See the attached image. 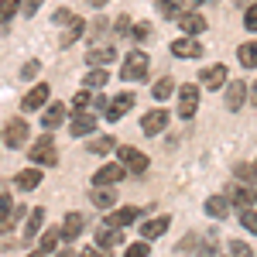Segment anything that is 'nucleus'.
<instances>
[{"label": "nucleus", "instance_id": "473e14b6", "mask_svg": "<svg viewBox=\"0 0 257 257\" xmlns=\"http://www.w3.org/2000/svg\"><path fill=\"white\" fill-rule=\"evenodd\" d=\"M21 11V0H0V24L14 21V14Z\"/></svg>", "mask_w": 257, "mask_h": 257}, {"label": "nucleus", "instance_id": "7ed1b4c3", "mask_svg": "<svg viewBox=\"0 0 257 257\" xmlns=\"http://www.w3.org/2000/svg\"><path fill=\"white\" fill-rule=\"evenodd\" d=\"M28 158L35 161V165H45V168H52L55 161H59V155H55V141H52V134L45 131L35 144H31V155Z\"/></svg>", "mask_w": 257, "mask_h": 257}, {"label": "nucleus", "instance_id": "20e7f679", "mask_svg": "<svg viewBox=\"0 0 257 257\" xmlns=\"http://www.w3.org/2000/svg\"><path fill=\"white\" fill-rule=\"evenodd\" d=\"M134 93H117V96H110L106 99V106H103V117L106 120H120L123 113H131L134 110Z\"/></svg>", "mask_w": 257, "mask_h": 257}, {"label": "nucleus", "instance_id": "ea45409f", "mask_svg": "<svg viewBox=\"0 0 257 257\" xmlns=\"http://www.w3.org/2000/svg\"><path fill=\"white\" fill-rule=\"evenodd\" d=\"M237 178L243 182V185H250V182H257V175H254V168H250V165H237Z\"/></svg>", "mask_w": 257, "mask_h": 257}, {"label": "nucleus", "instance_id": "603ef678", "mask_svg": "<svg viewBox=\"0 0 257 257\" xmlns=\"http://www.w3.org/2000/svg\"><path fill=\"white\" fill-rule=\"evenodd\" d=\"M254 175H257V161H254Z\"/></svg>", "mask_w": 257, "mask_h": 257}, {"label": "nucleus", "instance_id": "ddd939ff", "mask_svg": "<svg viewBox=\"0 0 257 257\" xmlns=\"http://www.w3.org/2000/svg\"><path fill=\"white\" fill-rule=\"evenodd\" d=\"M93 127H96V117H93V113H86V110H76V113H72V123H69L72 138H86V134H93Z\"/></svg>", "mask_w": 257, "mask_h": 257}, {"label": "nucleus", "instance_id": "0eeeda50", "mask_svg": "<svg viewBox=\"0 0 257 257\" xmlns=\"http://www.w3.org/2000/svg\"><path fill=\"white\" fill-rule=\"evenodd\" d=\"M28 134H31V127H28L24 120H11V123H7V131H4V144L18 151V148L28 144Z\"/></svg>", "mask_w": 257, "mask_h": 257}, {"label": "nucleus", "instance_id": "a211bd4d", "mask_svg": "<svg viewBox=\"0 0 257 257\" xmlns=\"http://www.w3.org/2000/svg\"><path fill=\"white\" fill-rule=\"evenodd\" d=\"M89 199H93V206H96V209H113L117 192H113V185H93Z\"/></svg>", "mask_w": 257, "mask_h": 257}, {"label": "nucleus", "instance_id": "4c0bfd02", "mask_svg": "<svg viewBox=\"0 0 257 257\" xmlns=\"http://www.w3.org/2000/svg\"><path fill=\"white\" fill-rule=\"evenodd\" d=\"M230 257H254V250L243 240H230Z\"/></svg>", "mask_w": 257, "mask_h": 257}, {"label": "nucleus", "instance_id": "412c9836", "mask_svg": "<svg viewBox=\"0 0 257 257\" xmlns=\"http://www.w3.org/2000/svg\"><path fill=\"white\" fill-rule=\"evenodd\" d=\"M82 226H86V219H82L79 213H69V216L62 219V240H69V243H72V240L82 233Z\"/></svg>", "mask_w": 257, "mask_h": 257}, {"label": "nucleus", "instance_id": "f704fd0d", "mask_svg": "<svg viewBox=\"0 0 257 257\" xmlns=\"http://www.w3.org/2000/svg\"><path fill=\"white\" fill-rule=\"evenodd\" d=\"M240 223H243V230H247V233H254V237H257V209L247 206V209L240 213Z\"/></svg>", "mask_w": 257, "mask_h": 257}, {"label": "nucleus", "instance_id": "5fc2aeb1", "mask_svg": "<svg viewBox=\"0 0 257 257\" xmlns=\"http://www.w3.org/2000/svg\"><path fill=\"white\" fill-rule=\"evenodd\" d=\"M0 141H4V134H0Z\"/></svg>", "mask_w": 257, "mask_h": 257}, {"label": "nucleus", "instance_id": "bb28decb", "mask_svg": "<svg viewBox=\"0 0 257 257\" xmlns=\"http://www.w3.org/2000/svg\"><path fill=\"white\" fill-rule=\"evenodd\" d=\"M113 243H120V226H110V223H103V230L96 233V247L103 250V247H113Z\"/></svg>", "mask_w": 257, "mask_h": 257}, {"label": "nucleus", "instance_id": "a19ab883", "mask_svg": "<svg viewBox=\"0 0 257 257\" xmlns=\"http://www.w3.org/2000/svg\"><path fill=\"white\" fill-rule=\"evenodd\" d=\"M38 72H41V65H38V62H35V59H31V62H28V65H24V69H21V79H35Z\"/></svg>", "mask_w": 257, "mask_h": 257}, {"label": "nucleus", "instance_id": "9b49d317", "mask_svg": "<svg viewBox=\"0 0 257 257\" xmlns=\"http://www.w3.org/2000/svg\"><path fill=\"white\" fill-rule=\"evenodd\" d=\"M65 123V106L62 103H48V106H41V127L45 131H55Z\"/></svg>", "mask_w": 257, "mask_h": 257}, {"label": "nucleus", "instance_id": "5701e85b", "mask_svg": "<svg viewBox=\"0 0 257 257\" xmlns=\"http://www.w3.org/2000/svg\"><path fill=\"white\" fill-rule=\"evenodd\" d=\"M14 182H18L21 192H35V189H38V182H41V172H38V168H24V172H18Z\"/></svg>", "mask_w": 257, "mask_h": 257}, {"label": "nucleus", "instance_id": "7c9ffc66", "mask_svg": "<svg viewBox=\"0 0 257 257\" xmlns=\"http://www.w3.org/2000/svg\"><path fill=\"white\" fill-rule=\"evenodd\" d=\"M38 240H41V247H38V250L52 254V250L59 247V240H62V230H45V233H38Z\"/></svg>", "mask_w": 257, "mask_h": 257}, {"label": "nucleus", "instance_id": "79ce46f5", "mask_svg": "<svg viewBox=\"0 0 257 257\" xmlns=\"http://www.w3.org/2000/svg\"><path fill=\"white\" fill-rule=\"evenodd\" d=\"M148 35H151V28H148V24H138V28H134V38H138V41H144Z\"/></svg>", "mask_w": 257, "mask_h": 257}, {"label": "nucleus", "instance_id": "a878e982", "mask_svg": "<svg viewBox=\"0 0 257 257\" xmlns=\"http://www.w3.org/2000/svg\"><path fill=\"white\" fill-rule=\"evenodd\" d=\"M237 59L243 69H257V41H243L237 48Z\"/></svg>", "mask_w": 257, "mask_h": 257}, {"label": "nucleus", "instance_id": "72a5a7b5", "mask_svg": "<svg viewBox=\"0 0 257 257\" xmlns=\"http://www.w3.org/2000/svg\"><path fill=\"white\" fill-rule=\"evenodd\" d=\"M79 35H82V21H79V18H72V21H69V31L62 35V45L69 48V45H72V41L79 38Z\"/></svg>", "mask_w": 257, "mask_h": 257}, {"label": "nucleus", "instance_id": "dca6fc26", "mask_svg": "<svg viewBox=\"0 0 257 257\" xmlns=\"http://www.w3.org/2000/svg\"><path fill=\"white\" fill-rule=\"evenodd\" d=\"M199 82H202L206 89L226 86V65H209V69H202V72H199Z\"/></svg>", "mask_w": 257, "mask_h": 257}, {"label": "nucleus", "instance_id": "b1692460", "mask_svg": "<svg viewBox=\"0 0 257 257\" xmlns=\"http://www.w3.org/2000/svg\"><path fill=\"white\" fill-rule=\"evenodd\" d=\"M138 216H141L138 206H127V209H117V213H110V216H106V223H110V226H131V223H134Z\"/></svg>", "mask_w": 257, "mask_h": 257}, {"label": "nucleus", "instance_id": "f3484780", "mask_svg": "<svg viewBox=\"0 0 257 257\" xmlns=\"http://www.w3.org/2000/svg\"><path fill=\"white\" fill-rule=\"evenodd\" d=\"M168 226H172V219H168V216H155V219H148V223L141 226V237L151 243V240L165 237V230H168Z\"/></svg>", "mask_w": 257, "mask_h": 257}, {"label": "nucleus", "instance_id": "49530a36", "mask_svg": "<svg viewBox=\"0 0 257 257\" xmlns=\"http://www.w3.org/2000/svg\"><path fill=\"white\" fill-rule=\"evenodd\" d=\"M79 257H103V250H99V247H89V250H82Z\"/></svg>", "mask_w": 257, "mask_h": 257}, {"label": "nucleus", "instance_id": "de8ad7c7", "mask_svg": "<svg viewBox=\"0 0 257 257\" xmlns=\"http://www.w3.org/2000/svg\"><path fill=\"white\" fill-rule=\"evenodd\" d=\"M55 257H76V254H72V250L65 247V250H59V254H55Z\"/></svg>", "mask_w": 257, "mask_h": 257}, {"label": "nucleus", "instance_id": "864d4df0", "mask_svg": "<svg viewBox=\"0 0 257 257\" xmlns=\"http://www.w3.org/2000/svg\"><path fill=\"white\" fill-rule=\"evenodd\" d=\"M192 4H202V0H192Z\"/></svg>", "mask_w": 257, "mask_h": 257}, {"label": "nucleus", "instance_id": "c756f323", "mask_svg": "<svg viewBox=\"0 0 257 257\" xmlns=\"http://www.w3.org/2000/svg\"><path fill=\"white\" fill-rule=\"evenodd\" d=\"M113 148H117V141H113V138H93L89 144H86L89 155H106V151H113Z\"/></svg>", "mask_w": 257, "mask_h": 257}, {"label": "nucleus", "instance_id": "2eb2a0df", "mask_svg": "<svg viewBox=\"0 0 257 257\" xmlns=\"http://www.w3.org/2000/svg\"><path fill=\"white\" fill-rule=\"evenodd\" d=\"M123 175H127V168L117 161V165H103L96 175H93V182L96 185H117V182H123Z\"/></svg>", "mask_w": 257, "mask_h": 257}, {"label": "nucleus", "instance_id": "37998d69", "mask_svg": "<svg viewBox=\"0 0 257 257\" xmlns=\"http://www.w3.org/2000/svg\"><path fill=\"white\" fill-rule=\"evenodd\" d=\"M38 7H41V0H24V14H28V18H31Z\"/></svg>", "mask_w": 257, "mask_h": 257}, {"label": "nucleus", "instance_id": "2f4dec72", "mask_svg": "<svg viewBox=\"0 0 257 257\" xmlns=\"http://www.w3.org/2000/svg\"><path fill=\"white\" fill-rule=\"evenodd\" d=\"M172 93H175V82L168 79V76H165V79H158L155 86H151V96H155V99H168Z\"/></svg>", "mask_w": 257, "mask_h": 257}, {"label": "nucleus", "instance_id": "9d476101", "mask_svg": "<svg viewBox=\"0 0 257 257\" xmlns=\"http://www.w3.org/2000/svg\"><path fill=\"white\" fill-rule=\"evenodd\" d=\"M172 55H175V59H199V55H202V45H199L192 35H185V38L172 41Z\"/></svg>", "mask_w": 257, "mask_h": 257}, {"label": "nucleus", "instance_id": "09e8293b", "mask_svg": "<svg viewBox=\"0 0 257 257\" xmlns=\"http://www.w3.org/2000/svg\"><path fill=\"white\" fill-rule=\"evenodd\" d=\"M28 257H48V254H45V250H31Z\"/></svg>", "mask_w": 257, "mask_h": 257}, {"label": "nucleus", "instance_id": "3c124183", "mask_svg": "<svg viewBox=\"0 0 257 257\" xmlns=\"http://www.w3.org/2000/svg\"><path fill=\"white\" fill-rule=\"evenodd\" d=\"M250 103H257V82H254V99H250Z\"/></svg>", "mask_w": 257, "mask_h": 257}, {"label": "nucleus", "instance_id": "f03ea898", "mask_svg": "<svg viewBox=\"0 0 257 257\" xmlns=\"http://www.w3.org/2000/svg\"><path fill=\"white\" fill-rule=\"evenodd\" d=\"M117 158H120V165H123L127 172H134V175H144V172L151 168V158H148L144 151H138V148H131V144L117 148Z\"/></svg>", "mask_w": 257, "mask_h": 257}, {"label": "nucleus", "instance_id": "1a4fd4ad", "mask_svg": "<svg viewBox=\"0 0 257 257\" xmlns=\"http://www.w3.org/2000/svg\"><path fill=\"white\" fill-rule=\"evenodd\" d=\"M18 219H21V209H14V199L7 192H0V233H7Z\"/></svg>", "mask_w": 257, "mask_h": 257}, {"label": "nucleus", "instance_id": "6ab92c4d", "mask_svg": "<svg viewBox=\"0 0 257 257\" xmlns=\"http://www.w3.org/2000/svg\"><path fill=\"white\" fill-rule=\"evenodd\" d=\"M230 209H233V206H230V199H226V196H209V199H206V216L226 219V216H230Z\"/></svg>", "mask_w": 257, "mask_h": 257}, {"label": "nucleus", "instance_id": "4468645a", "mask_svg": "<svg viewBox=\"0 0 257 257\" xmlns=\"http://www.w3.org/2000/svg\"><path fill=\"white\" fill-rule=\"evenodd\" d=\"M41 226H45V206H35L31 213H28V223H24V243H31V240L41 233Z\"/></svg>", "mask_w": 257, "mask_h": 257}, {"label": "nucleus", "instance_id": "e433bc0d", "mask_svg": "<svg viewBox=\"0 0 257 257\" xmlns=\"http://www.w3.org/2000/svg\"><path fill=\"white\" fill-rule=\"evenodd\" d=\"M151 254V247H148V240H141V243H131L127 250H123V257H148Z\"/></svg>", "mask_w": 257, "mask_h": 257}, {"label": "nucleus", "instance_id": "a18cd8bd", "mask_svg": "<svg viewBox=\"0 0 257 257\" xmlns=\"http://www.w3.org/2000/svg\"><path fill=\"white\" fill-rule=\"evenodd\" d=\"M117 31H120V35H127V31H131V18H123V21H117Z\"/></svg>", "mask_w": 257, "mask_h": 257}, {"label": "nucleus", "instance_id": "c03bdc74", "mask_svg": "<svg viewBox=\"0 0 257 257\" xmlns=\"http://www.w3.org/2000/svg\"><path fill=\"white\" fill-rule=\"evenodd\" d=\"M55 24H69V21H72V14H69V11H55Z\"/></svg>", "mask_w": 257, "mask_h": 257}, {"label": "nucleus", "instance_id": "aec40b11", "mask_svg": "<svg viewBox=\"0 0 257 257\" xmlns=\"http://www.w3.org/2000/svg\"><path fill=\"white\" fill-rule=\"evenodd\" d=\"M113 59H117V48L113 45H99V48H89L86 52V62L89 65H110Z\"/></svg>", "mask_w": 257, "mask_h": 257}, {"label": "nucleus", "instance_id": "f257e3e1", "mask_svg": "<svg viewBox=\"0 0 257 257\" xmlns=\"http://www.w3.org/2000/svg\"><path fill=\"white\" fill-rule=\"evenodd\" d=\"M148 69H151V59H148V52L134 48V52H127L120 76H123V82H127V79H131V82H141V79H148Z\"/></svg>", "mask_w": 257, "mask_h": 257}, {"label": "nucleus", "instance_id": "393cba45", "mask_svg": "<svg viewBox=\"0 0 257 257\" xmlns=\"http://www.w3.org/2000/svg\"><path fill=\"white\" fill-rule=\"evenodd\" d=\"M226 199H230V206H237V209H247V206L254 202V192H250V189L240 182V185H233V192H230Z\"/></svg>", "mask_w": 257, "mask_h": 257}, {"label": "nucleus", "instance_id": "6e6552de", "mask_svg": "<svg viewBox=\"0 0 257 257\" xmlns=\"http://www.w3.org/2000/svg\"><path fill=\"white\" fill-rule=\"evenodd\" d=\"M48 96H52V89H48V82H38L35 89H28L24 93V99H21V106L31 113V110H41L45 103H48Z\"/></svg>", "mask_w": 257, "mask_h": 257}, {"label": "nucleus", "instance_id": "f8f14e48", "mask_svg": "<svg viewBox=\"0 0 257 257\" xmlns=\"http://www.w3.org/2000/svg\"><path fill=\"white\" fill-rule=\"evenodd\" d=\"M178 24H182V31L192 35V38L206 31V18H202L199 11H182V14H178Z\"/></svg>", "mask_w": 257, "mask_h": 257}, {"label": "nucleus", "instance_id": "c9c22d12", "mask_svg": "<svg viewBox=\"0 0 257 257\" xmlns=\"http://www.w3.org/2000/svg\"><path fill=\"white\" fill-rule=\"evenodd\" d=\"M89 106H93V93H89V89L76 93V99H72V110H89Z\"/></svg>", "mask_w": 257, "mask_h": 257}, {"label": "nucleus", "instance_id": "58836bf2", "mask_svg": "<svg viewBox=\"0 0 257 257\" xmlns=\"http://www.w3.org/2000/svg\"><path fill=\"white\" fill-rule=\"evenodd\" d=\"M243 28H247V31H257V4H250V7L243 11Z\"/></svg>", "mask_w": 257, "mask_h": 257}, {"label": "nucleus", "instance_id": "39448f33", "mask_svg": "<svg viewBox=\"0 0 257 257\" xmlns=\"http://www.w3.org/2000/svg\"><path fill=\"white\" fill-rule=\"evenodd\" d=\"M196 110H199V86H189V82H185V86L178 89V117L192 120Z\"/></svg>", "mask_w": 257, "mask_h": 257}, {"label": "nucleus", "instance_id": "4be33fe9", "mask_svg": "<svg viewBox=\"0 0 257 257\" xmlns=\"http://www.w3.org/2000/svg\"><path fill=\"white\" fill-rule=\"evenodd\" d=\"M243 103H247V86L240 79L230 82V86H226V110H240Z\"/></svg>", "mask_w": 257, "mask_h": 257}, {"label": "nucleus", "instance_id": "cd10ccee", "mask_svg": "<svg viewBox=\"0 0 257 257\" xmlns=\"http://www.w3.org/2000/svg\"><path fill=\"white\" fill-rule=\"evenodd\" d=\"M106 79H110V72H103V65H93V72H86V89H103V86H106Z\"/></svg>", "mask_w": 257, "mask_h": 257}, {"label": "nucleus", "instance_id": "c85d7f7f", "mask_svg": "<svg viewBox=\"0 0 257 257\" xmlns=\"http://www.w3.org/2000/svg\"><path fill=\"white\" fill-rule=\"evenodd\" d=\"M158 14L165 21H178V14H182V0H158Z\"/></svg>", "mask_w": 257, "mask_h": 257}, {"label": "nucleus", "instance_id": "8fccbe9b", "mask_svg": "<svg viewBox=\"0 0 257 257\" xmlns=\"http://www.w3.org/2000/svg\"><path fill=\"white\" fill-rule=\"evenodd\" d=\"M103 4H106V0H93V7H103Z\"/></svg>", "mask_w": 257, "mask_h": 257}, {"label": "nucleus", "instance_id": "423d86ee", "mask_svg": "<svg viewBox=\"0 0 257 257\" xmlns=\"http://www.w3.org/2000/svg\"><path fill=\"white\" fill-rule=\"evenodd\" d=\"M168 127V110H161V106H155V110H148L144 117H141V131L148 134V138H155V134H161Z\"/></svg>", "mask_w": 257, "mask_h": 257}]
</instances>
